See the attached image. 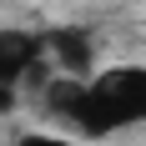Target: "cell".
Returning <instances> with one entry per match:
<instances>
[{
	"instance_id": "1",
	"label": "cell",
	"mask_w": 146,
	"mask_h": 146,
	"mask_svg": "<svg viewBox=\"0 0 146 146\" xmlns=\"http://www.w3.org/2000/svg\"><path fill=\"white\" fill-rule=\"evenodd\" d=\"M45 106L60 121H71L81 136H111L126 126H146V71L141 66H116L91 81H50Z\"/></svg>"
},
{
	"instance_id": "2",
	"label": "cell",
	"mask_w": 146,
	"mask_h": 146,
	"mask_svg": "<svg viewBox=\"0 0 146 146\" xmlns=\"http://www.w3.org/2000/svg\"><path fill=\"white\" fill-rule=\"evenodd\" d=\"M40 50L56 56V66L66 71V81H91V66H96V45H91L86 30L76 25H56L40 35Z\"/></svg>"
},
{
	"instance_id": "3",
	"label": "cell",
	"mask_w": 146,
	"mask_h": 146,
	"mask_svg": "<svg viewBox=\"0 0 146 146\" xmlns=\"http://www.w3.org/2000/svg\"><path fill=\"white\" fill-rule=\"evenodd\" d=\"M40 35L35 30H0V86L10 91L20 76L35 71V60H40Z\"/></svg>"
},
{
	"instance_id": "4",
	"label": "cell",
	"mask_w": 146,
	"mask_h": 146,
	"mask_svg": "<svg viewBox=\"0 0 146 146\" xmlns=\"http://www.w3.org/2000/svg\"><path fill=\"white\" fill-rule=\"evenodd\" d=\"M15 146H76V141H60V136H35V131H30V136H20Z\"/></svg>"
},
{
	"instance_id": "5",
	"label": "cell",
	"mask_w": 146,
	"mask_h": 146,
	"mask_svg": "<svg viewBox=\"0 0 146 146\" xmlns=\"http://www.w3.org/2000/svg\"><path fill=\"white\" fill-rule=\"evenodd\" d=\"M10 106H15V96H10V91H5V86H0V116H5Z\"/></svg>"
}]
</instances>
